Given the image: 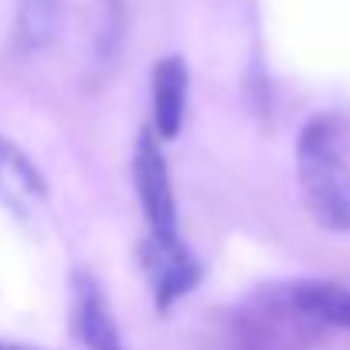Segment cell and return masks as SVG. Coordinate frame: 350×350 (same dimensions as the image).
Masks as SVG:
<instances>
[{"label":"cell","mask_w":350,"mask_h":350,"mask_svg":"<svg viewBox=\"0 0 350 350\" xmlns=\"http://www.w3.org/2000/svg\"><path fill=\"white\" fill-rule=\"evenodd\" d=\"M296 170L310 215L330 232H350V163L340 153V133L334 119L320 116L303 126Z\"/></svg>","instance_id":"obj_1"},{"label":"cell","mask_w":350,"mask_h":350,"mask_svg":"<svg viewBox=\"0 0 350 350\" xmlns=\"http://www.w3.org/2000/svg\"><path fill=\"white\" fill-rule=\"evenodd\" d=\"M0 201L21 218L34 215L48 201V180L41 177V170L27 160L21 146H14L3 136H0Z\"/></svg>","instance_id":"obj_5"},{"label":"cell","mask_w":350,"mask_h":350,"mask_svg":"<svg viewBox=\"0 0 350 350\" xmlns=\"http://www.w3.org/2000/svg\"><path fill=\"white\" fill-rule=\"evenodd\" d=\"M289 303L296 313H303L317 323L350 330V289L340 282H323V279L296 282L289 289Z\"/></svg>","instance_id":"obj_7"},{"label":"cell","mask_w":350,"mask_h":350,"mask_svg":"<svg viewBox=\"0 0 350 350\" xmlns=\"http://www.w3.org/2000/svg\"><path fill=\"white\" fill-rule=\"evenodd\" d=\"M139 265L153 289L157 310H170L180 296H187L201 282V262L191 255V248L180 241V234H174V238L146 234L139 241Z\"/></svg>","instance_id":"obj_3"},{"label":"cell","mask_w":350,"mask_h":350,"mask_svg":"<svg viewBox=\"0 0 350 350\" xmlns=\"http://www.w3.org/2000/svg\"><path fill=\"white\" fill-rule=\"evenodd\" d=\"M62 24V0H21L17 3V44L38 51L55 41Z\"/></svg>","instance_id":"obj_8"},{"label":"cell","mask_w":350,"mask_h":350,"mask_svg":"<svg viewBox=\"0 0 350 350\" xmlns=\"http://www.w3.org/2000/svg\"><path fill=\"white\" fill-rule=\"evenodd\" d=\"M0 350H31V347H17V344H3L0 340Z\"/></svg>","instance_id":"obj_9"},{"label":"cell","mask_w":350,"mask_h":350,"mask_svg":"<svg viewBox=\"0 0 350 350\" xmlns=\"http://www.w3.org/2000/svg\"><path fill=\"white\" fill-rule=\"evenodd\" d=\"M72 286H75L72 330H75V337L85 344V350H126L122 337H119L116 320H113V313H109V303H106L103 286H99L89 272H79Z\"/></svg>","instance_id":"obj_4"},{"label":"cell","mask_w":350,"mask_h":350,"mask_svg":"<svg viewBox=\"0 0 350 350\" xmlns=\"http://www.w3.org/2000/svg\"><path fill=\"white\" fill-rule=\"evenodd\" d=\"M133 177H136V194H139L150 234H163V238L180 234V228H177V201H174V187H170V170H167V160L160 153L153 126H143L139 136H136Z\"/></svg>","instance_id":"obj_2"},{"label":"cell","mask_w":350,"mask_h":350,"mask_svg":"<svg viewBox=\"0 0 350 350\" xmlns=\"http://www.w3.org/2000/svg\"><path fill=\"white\" fill-rule=\"evenodd\" d=\"M150 96H153V129L163 139H174L184 126L187 109V65L184 58L170 55L160 58L150 72Z\"/></svg>","instance_id":"obj_6"}]
</instances>
